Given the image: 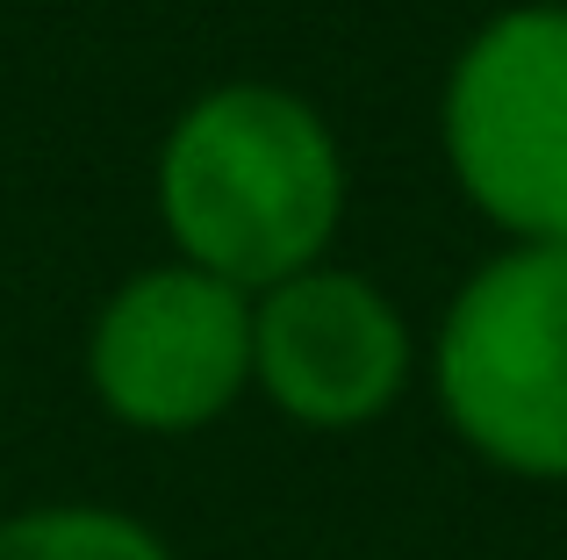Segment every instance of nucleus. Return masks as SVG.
<instances>
[{
  "mask_svg": "<svg viewBox=\"0 0 567 560\" xmlns=\"http://www.w3.org/2000/svg\"><path fill=\"white\" fill-rule=\"evenodd\" d=\"M439 144L496 238L567 245V0H511L467 29L439 86Z\"/></svg>",
  "mask_w": 567,
  "mask_h": 560,
  "instance_id": "7ed1b4c3",
  "label": "nucleus"
},
{
  "mask_svg": "<svg viewBox=\"0 0 567 560\" xmlns=\"http://www.w3.org/2000/svg\"><path fill=\"white\" fill-rule=\"evenodd\" d=\"M346 195L352 180L331 115L280 80L202 86L166 123L152 166L173 259L245 294L331 259Z\"/></svg>",
  "mask_w": 567,
  "mask_h": 560,
  "instance_id": "f257e3e1",
  "label": "nucleus"
},
{
  "mask_svg": "<svg viewBox=\"0 0 567 560\" xmlns=\"http://www.w3.org/2000/svg\"><path fill=\"white\" fill-rule=\"evenodd\" d=\"M0 560H173V547L115 504H29L0 518Z\"/></svg>",
  "mask_w": 567,
  "mask_h": 560,
  "instance_id": "423d86ee",
  "label": "nucleus"
},
{
  "mask_svg": "<svg viewBox=\"0 0 567 560\" xmlns=\"http://www.w3.org/2000/svg\"><path fill=\"white\" fill-rule=\"evenodd\" d=\"M424 366L402 302L374 273L317 267L251 294V395L302 432H360L388 417Z\"/></svg>",
  "mask_w": 567,
  "mask_h": 560,
  "instance_id": "39448f33",
  "label": "nucleus"
},
{
  "mask_svg": "<svg viewBox=\"0 0 567 560\" xmlns=\"http://www.w3.org/2000/svg\"><path fill=\"white\" fill-rule=\"evenodd\" d=\"M86 395L144 438L223 424L251 395V294L187 259L123 273L86 323Z\"/></svg>",
  "mask_w": 567,
  "mask_h": 560,
  "instance_id": "20e7f679",
  "label": "nucleus"
},
{
  "mask_svg": "<svg viewBox=\"0 0 567 560\" xmlns=\"http://www.w3.org/2000/svg\"><path fill=\"white\" fill-rule=\"evenodd\" d=\"M439 417L511 481H567V245L503 238L424 345Z\"/></svg>",
  "mask_w": 567,
  "mask_h": 560,
  "instance_id": "f03ea898",
  "label": "nucleus"
}]
</instances>
